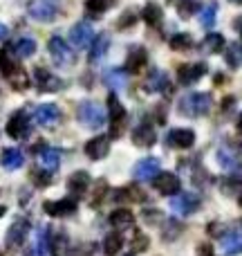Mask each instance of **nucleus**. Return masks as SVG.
Segmentation results:
<instances>
[{
  "label": "nucleus",
  "mask_w": 242,
  "mask_h": 256,
  "mask_svg": "<svg viewBox=\"0 0 242 256\" xmlns=\"http://www.w3.org/2000/svg\"><path fill=\"white\" fill-rule=\"evenodd\" d=\"M211 110V94L193 92L180 99V112L186 117H202Z\"/></svg>",
  "instance_id": "f257e3e1"
},
{
  "label": "nucleus",
  "mask_w": 242,
  "mask_h": 256,
  "mask_svg": "<svg viewBox=\"0 0 242 256\" xmlns=\"http://www.w3.org/2000/svg\"><path fill=\"white\" fill-rule=\"evenodd\" d=\"M76 117H79L81 126L92 128V130H97V128H101L106 124V110L97 102H83L79 106V110H76Z\"/></svg>",
  "instance_id": "f03ea898"
},
{
  "label": "nucleus",
  "mask_w": 242,
  "mask_h": 256,
  "mask_svg": "<svg viewBox=\"0 0 242 256\" xmlns=\"http://www.w3.org/2000/svg\"><path fill=\"white\" fill-rule=\"evenodd\" d=\"M47 50H49V56H52L54 66L70 68L72 63H74V52H72V48L61 38V36H52V38H49Z\"/></svg>",
  "instance_id": "7ed1b4c3"
},
{
  "label": "nucleus",
  "mask_w": 242,
  "mask_h": 256,
  "mask_svg": "<svg viewBox=\"0 0 242 256\" xmlns=\"http://www.w3.org/2000/svg\"><path fill=\"white\" fill-rule=\"evenodd\" d=\"M27 12L34 20L49 22L58 16V0H31L27 4Z\"/></svg>",
  "instance_id": "20e7f679"
},
{
  "label": "nucleus",
  "mask_w": 242,
  "mask_h": 256,
  "mask_svg": "<svg viewBox=\"0 0 242 256\" xmlns=\"http://www.w3.org/2000/svg\"><path fill=\"white\" fill-rule=\"evenodd\" d=\"M92 40H94V30H92V25L90 22H76L74 27H72V32H70V43L74 45L76 50H88L90 45H92Z\"/></svg>",
  "instance_id": "39448f33"
},
{
  "label": "nucleus",
  "mask_w": 242,
  "mask_h": 256,
  "mask_svg": "<svg viewBox=\"0 0 242 256\" xmlns=\"http://www.w3.org/2000/svg\"><path fill=\"white\" fill-rule=\"evenodd\" d=\"M171 209L180 216H191L200 209V198L195 194H175L171 200Z\"/></svg>",
  "instance_id": "423d86ee"
},
{
  "label": "nucleus",
  "mask_w": 242,
  "mask_h": 256,
  "mask_svg": "<svg viewBox=\"0 0 242 256\" xmlns=\"http://www.w3.org/2000/svg\"><path fill=\"white\" fill-rule=\"evenodd\" d=\"M29 117H27V112H22V110H18V112H13L11 117H9V122H7V135L9 137H13V140H25L27 135H29Z\"/></svg>",
  "instance_id": "0eeeda50"
},
{
  "label": "nucleus",
  "mask_w": 242,
  "mask_h": 256,
  "mask_svg": "<svg viewBox=\"0 0 242 256\" xmlns=\"http://www.w3.org/2000/svg\"><path fill=\"white\" fill-rule=\"evenodd\" d=\"M153 186L164 196H175V194H180V178H177L175 173L159 171L157 176L153 178Z\"/></svg>",
  "instance_id": "6e6552de"
},
{
  "label": "nucleus",
  "mask_w": 242,
  "mask_h": 256,
  "mask_svg": "<svg viewBox=\"0 0 242 256\" xmlns=\"http://www.w3.org/2000/svg\"><path fill=\"white\" fill-rule=\"evenodd\" d=\"M108 117H110V124H112V137H119L121 128L126 124V108L121 106L115 94L108 97Z\"/></svg>",
  "instance_id": "1a4fd4ad"
},
{
  "label": "nucleus",
  "mask_w": 242,
  "mask_h": 256,
  "mask_svg": "<svg viewBox=\"0 0 242 256\" xmlns=\"http://www.w3.org/2000/svg\"><path fill=\"white\" fill-rule=\"evenodd\" d=\"M34 117H36V124H40L43 128H54L61 122V110H58V106H54V104H40V106L36 108Z\"/></svg>",
  "instance_id": "9d476101"
},
{
  "label": "nucleus",
  "mask_w": 242,
  "mask_h": 256,
  "mask_svg": "<svg viewBox=\"0 0 242 256\" xmlns=\"http://www.w3.org/2000/svg\"><path fill=\"white\" fill-rule=\"evenodd\" d=\"M45 207V214L54 218H63V216H72L76 212V200L74 198H61V200H49V202L43 204Z\"/></svg>",
  "instance_id": "9b49d317"
},
{
  "label": "nucleus",
  "mask_w": 242,
  "mask_h": 256,
  "mask_svg": "<svg viewBox=\"0 0 242 256\" xmlns=\"http://www.w3.org/2000/svg\"><path fill=\"white\" fill-rule=\"evenodd\" d=\"M157 173H159V160H155V158L139 160V162L135 164V168H132V176H135V180H141V182L153 180Z\"/></svg>",
  "instance_id": "f8f14e48"
},
{
  "label": "nucleus",
  "mask_w": 242,
  "mask_h": 256,
  "mask_svg": "<svg viewBox=\"0 0 242 256\" xmlns=\"http://www.w3.org/2000/svg\"><path fill=\"white\" fill-rule=\"evenodd\" d=\"M166 142L168 146H173V148H191V146L195 144V132L189 130V128H173L171 132L166 135Z\"/></svg>",
  "instance_id": "ddd939ff"
},
{
  "label": "nucleus",
  "mask_w": 242,
  "mask_h": 256,
  "mask_svg": "<svg viewBox=\"0 0 242 256\" xmlns=\"http://www.w3.org/2000/svg\"><path fill=\"white\" fill-rule=\"evenodd\" d=\"M34 79H36V88H38L40 92H56V90L63 88V81L58 79V76H54L52 72L43 70V68H38V70L34 72Z\"/></svg>",
  "instance_id": "4468645a"
},
{
  "label": "nucleus",
  "mask_w": 242,
  "mask_h": 256,
  "mask_svg": "<svg viewBox=\"0 0 242 256\" xmlns=\"http://www.w3.org/2000/svg\"><path fill=\"white\" fill-rule=\"evenodd\" d=\"M27 232H29V222L25 218H18L13 220V225L7 232V248H20L27 238Z\"/></svg>",
  "instance_id": "2eb2a0df"
},
{
  "label": "nucleus",
  "mask_w": 242,
  "mask_h": 256,
  "mask_svg": "<svg viewBox=\"0 0 242 256\" xmlns=\"http://www.w3.org/2000/svg\"><path fill=\"white\" fill-rule=\"evenodd\" d=\"M108 153H110V140L106 135H97L85 144V155L90 160H103Z\"/></svg>",
  "instance_id": "dca6fc26"
},
{
  "label": "nucleus",
  "mask_w": 242,
  "mask_h": 256,
  "mask_svg": "<svg viewBox=\"0 0 242 256\" xmlns=\"http://www.w3.org/2000/svg\"><path fill=\"white\" fill-rule=\"evenodd\" d=\"M204 74H207V63H189V66H182L180 68L177 79H180V84L189 86V84L200 81Z\"/></svg>",
  "instance_id": "f3484780"
},
{
  "label": "nucleus",
  "mask_w": 242,
  "mask_h": 256,
  "mask_svg": "<svg viewBox=\"0 0 242 256\" xmlns=\"http://www.w3.org/2000/svg\"><path fill=\"white\" fill-rule=\"evenodd\" d=\"M132 142L135 146H141V148H148L157 142V135H155V128L150 124H139L132 130Z\"/></svg>",
  "instance_id": "a211bd4d"
},
{
  "label": "nucleus",
  "mask_w": 242,
  "mask_h": 256,
  "mask_svg": "<svg viewBox=\"0 0 242 256\" xmlns=\"http://www.w3.org/2000/svg\"><path fill=\"white\" fill-rule=\"evenodd\" d=\"M108 50H110V36H108V34H99V36H94L92 45H90V54H88L90 63H99L103 56H106Z\"/></svg>",
  "instance_id": "6ab92c4d"
},
{
  "label": "nucleus",
  "mask_w": 242,
  "mask_h": 256,
  "mask_svg": "<svg viewBox=\"0 0 242 256\" xmlns=\"http://www.w3.org/2000/svg\"><path fill=\"white\" fill-rule=\"evenodd\" d=\"M22 164H25V155H22V150H18V148H4L2 150L0 166H2L4 171H16V168H20Z\"/></svg>",
  "instance_id": "aec40b11"
},
{
  "label": "nucleus",
  "mask_w": 242,
  "mask_h": 256,
  "mask_svg": "<svg viewBox=\"0 0 242 256\" xmlns=\"http://www.w3.org/2000/svg\"><path fill=\"white\" fill-rule=\"evenodd\" d=\"M220 245H222V252L227 256L242 254V232H229V234H225Z\"/></svg>",
  "instance_id": "412c9836"
},
{
  "label": "nucleus",
  "mask_w": 242,
  "mask_h": 256,
  "mask_svg": "<svg viewBox=\"0 0 242 256\" xmlns=\"http://www.w3.org/2000/svg\"><path fill=\"white\" fill-rule=\"evenodd\" d=\"M67 189H70L74 196H83L85 191L90 189V173H88V171H76V173H72L70 180H67Z\"/></svg>",
  "instance_id": "4be33fe9"
},
{
  "label": "nucleus",
  "mask_w": 242,
  "mask_h": 256,
  "mask_svg": "<svg viewBox=\"0 0 242 256\" xmlns=\"http://www.w3.org/2000/svg\"><path fill=\"white\" fill-rule=\"evenodd\" d=\"M146 61H148V54H146V50L139 48V45H135V48L130 50V54H128V58H126V68L130 72H139L141 68L146 66Z\"/></svg>",
  "instance_id": "5701e85b"
},
{
  "label": "nucleus",
  "mask_w": 242,
  "mask_h": 256,
  "mask_svg": "<svg viewBox=\"0 0 242 256\" xmlns=\"http://www.w3.org/2000/svg\"><path fill=\"white\" fill-rule=\"evenodd\" d=\"M38 160H40V166H43L45 171L54 173L58 168V164H61V153H58L56 148H43L38 155Z\"/></svg>",
  "instance_id": "b1692460"
},
{
  "label": "nucleus",
  "mask_w": 242,
  "mask_h": 256,
  "mask_svg": "<svg viewBox=\"0 0 242 256\" xmlns=\"http://www.w3.org/2000/svg\"><path fill=\"white\" fill-rule=\"evenodd\" d=\"M135 222V216H132L130 209H115L110 214V225L117 227V230H126V227H132Z\"/></svg>",
  "instance_id": "393cba45"
},
{
  "label": "nucleus",
  "mask_w": 242,
  "mask_h": 256,
  "mask_svg": "<svg viewBox=\"0 0 242 256\" xmlns=\"http://www.w3.org/2000/svg\"><path fill=\"white\" fill-rule=\"evenodd\" d=\"M34 52H36V40L29 38V36H22V38H18L13 43V54L18 58H29Z\"/></svg>",
  "instance_id": "a878e982"
},
{
  "label": "nucleus",
  "mask_w": 242,
  "mask_h": 256,
  "mask_svg": "<svg viewBox=\"0 0 242 256\" xmlns=\"http://www.w3.org/2000/svg\"><path fill=\"white\" fill-rule=\"evenodd\" d=\"M103 79H106V86L110 90H117V92H119V90L126 88V72H123V70L112 68V70L106 72V76H103Z\"/></svg>",
  "instance_id": "bb28decb"
},
{
  "label": "nucleus",
  "mask_w": 242,
  "mask_h": 256,
  "mask_svg": "<svg viewBox=\"0 0 242 256\" xmlns=\"http://www.w3.org/2000/svg\"><path fill=\"white\" fill-rule=\"evenodd\" d=\"M202 50L207 54H218L225 50V36L222 34H207V38L202 40Z\"/></svg>",
  "instance_id": "cd10ccee"
},
{
  "label": "nucleus",
  "mask_w": 242,
  "mask_h": 256,
  "mask_svg": "<svg viewBox=\"0 0 242 256\" xmlns=\"http://www.w3.org/2000/svg\"><path fill=\"white\" fill-rule=\"evenodd\" d=\"M225 58L229 63V68H242V45L240 43H229L225 48Z\"/></svg>",
  "instance_id": "c85d7f7f"
},
{
  "label": "nucleus",
  "mask_w": 242,
  "mask_h": 256,
  "mask_svg": "<svg viewBox=\"0 0 242 256\" xmlns=\"http://www.w3.org/2000/svg\"><path fill=\"white\" fill-rule=\"evenodd\" d=\"M7 79H9V84H11V88H16V90H25L27 86H29V79H27L25 70L18 68V66L11 68V72L7 74Z\"/></svg>",
  "instance_id": "c756f323"
},
{
  "label": "nucleus",
  "mask_w": 242,
  "mask_h": 256,
  "mask_svg": "<svg viewBox=\"0 0 242 256\" xmlns=\"http://www.w3.org/2000/svg\"><path fill=\"white\" fill-rule=\"evenodd\" d=\"M49 252L54 256H65L67 254V236L63 234V232H58V234H54L52 238H49Z\"/></svg>",
  "instance_id": "7c9ffc66"
},
{
  "label": "nucleus",
  "mask_w": 242,
  "mask_h": 256,
  "mask_svg": "<svg viewBox=\"0 0 242 256\" xmlns=\"http://www.w3.org/2000/svg\"><path fill=\"white\" fill-rule=\"evenodd\" d=\"M146 88L150 90V92H159V90H166L168 88V76L164 74V72L155 70L153 74H150L148 84H146Z\"/></svg>",
  "instance_id": "2f4dec72"
},
{
  "label": "nucleus",
  "mask_w": 242,
  "mask_h": 256,
  "mask_svg": "<svg viewBox=\"0 0 242 256\" xmlns=\"http://www.w3.org/2000/svg\"><path fill=\"white\" fill-rule=\"evenodd\" d=\"M216 16H218V2H209L207 7H202V12H200V25L213 27L216 25Z\"/></svg>",
  "instance_id": "473e14b6"
},
{
  "label": "nucleus",
  "mask_w": 242,
  "mask_h": 256,
  "mask_svg": "<svg viewBox=\"0 0 242 256\" xmlns=\"http://www.w3.org/2000/svg\"><path fill=\"white\" fill-rule=\"evenodd\" d=\"M162 18H164V14H162V9H159V4H155V2H148V4H146V9H144V20L148 22L150 27L159 25V22H162Z\"/></svg>",
  "instance_id": "72a5a7b5"
},
{
  "label": "nucleus",
  "mask_w": 242,
  "mask_h": 256,
  "mask_svg": "<svg viewBox=\"0 0 242 256\" xmlns=\"http://www.w3.org/2000/svg\"><path fill=\"white\" fill-rule=\"evenodd\" d=\"M121 245H123V238L119 234H108L106 240H103V252H106V256H117Z\"/></svg>",
  "instance_id": "f704fd0d"
},
{
  "label": "nucleus",
  "mask_w": 242,
  "mask_h": 256,
  "mask_svg": "<svg viewBox=\"0 0 242 256\" xmlns=\"http://www.w3.org/2000/svg\"><path fill=\"white\" fill-rule=\"evenodd\" d=\"M36 256H47L49 254V232L45 227H40L36 234Z\"/></svg>",
  "instance_id": "c9c22d12"
},
{
  "label": "nucleus",
  "mask_w": 242,
  "mask_h": 256,
  "mask_svg": "<svg viewBox=\"0 0 242 256\" xmlns=\"http://www.w3.org/2000/svg\"><path fill=\"white\" fill-rule=\"evenodd\" d=\"M110 4H112V0H85V9H88L90 14H94V16L103 14Z\"/></svg>",
  "instance_id": "e433bc0d"
},
{
  "label": "nucleus",
  "mask_w": 242,
  "mask_h": 256,
  "mask_svg": "<svg viewBox=\"0 0 242 256\" xmlns=\"http://www.w3.org/2000/svg\"><path fill=\"white\" fill-rule=\"evenodd\" d=\"M191 43H193V38H191L189 34H175L171 38V48L173 50H186V48H191Z\"/></svg>",
  "instance_id": "4c0bfd02"
},
{
  "label": "nucleus",
  "mask_w": 242,
  "mask_h": 256,
  "mask_svg": "<svg viewBox=\"0 0 242 256\" xmlns=\"http://www.w3.org/2000/svg\"><path fill=\"white\" fill-rule=\"evenodd\" d=\"M218 162L222 164V166H234V162H236V158H234V153H231L229 148H220L218 150Z\"/></svg>",
  "instance_id": "58836bf2"
},
{
  "label": "nucleus",
  "mask_w": 242,
  "mask_h": 256,
  "mask_svg": "<svg viewBox=\"0 0 242 256\" xmlns=\"http://www.w3.org/2000/svg\"><path fill=\"white\" fill-rule=\"evenodd\" d=\"M146 248H148V238H146L144 234H137L135 240H132V250H135V252H144Z\"/></svg>",
  "instance_id": "ea45409f"
},
{
  "label": "nucleus",
  "mask_w": 242,
  "mask_h": 256,
  "mask_svg": "<svg viewBox=\"0 0 242 256\" xmlns=\"http://www.w3.org/2000/svg\"><path fill=\"white\" fill-rule=\"evenodd\" d=\"M11 68H13V63L7 58V52H0V72L7 76L9 72H11Z\"/></svg>",
  "instance_id": "a19ab883"
},
{
  "label": "nucleus",
  "mask_w": 242,
  "mask_h": 256,
  "mask_svg": "<svg viewBox=\"0 0 242 256\" xmlns=\"http://www.w3.org/2000/svg\"><path fill=\"white\" fill-rule=\"evenodd\" d=\"M34 180H36V184H38V186H45V184H49V182H52V173H38V171H36L34 173Z\"/></svg>",
  "instance_id": "79ce46f5"
},
{
  "label": "nucleus",
  "mask_w": 242,
  "mask_h": 256,
  "mask_svg": "<svg viewBox=\"0 0 242 256\" xmlns=\"http://www.w3.org/2000/svg\"><path fill=\"white\" fill-rule=\"evenodd\" d=\"M193 12H195V2H193V0H191V2H182V4H180V16H182V18L191 16Z\"/></svg>",
  "instance_id": "37998d69"
},
{
  "label": "nucleus",
  "mask_w": 242,
  "mask_h": 256,
  "mask_svg": "<svg viewBox=\"0 0 242 256\" xmlns=\"http://www.w3.org/2000/svg\"><path fill=\"white\" fill-rule=\"evenodd\" d=\"M132 20H135V16H132V14H128V16H123L119 20V27H121V30H126V25H130Z\"/></svg>",
  "instance_id": "c03bdc74"
},
{
  "label": "nucleus",
  "mask_w": 242,
  "mask_h": 256,
  "mask_svg": "<svg viewBox=\"0 0 242 256\" xmlns=\"http://www.w3.org/2000/svg\"><path fill=\"white\" fill-rule=\"evenodd\" d=\"M4 36H7V27H4V25H2V22H0V40H2V38H4Z\"/></svg>",
  "instance_id": "a18cd8bd"
},
{
  "label": "nucleus",
  "mask_w": 242,
  "mask_h": 256,
  "mask_svg": "<svg viewBox=\"0 0 242 256\" xmlns=\"http://www.w3.org/2000/svg\"><path fill=\"white\" fill-rule=\"evenodd\" d=\"M200 256H211V252H209V248H207V250L202 248V252H200Z\"/></svg>",
  "instance_id": "49530a36"
},
{
  "label": "nucleus",
  "mask_w": 242,
  "mask_h": 256,
  "mask_svg": "<svg viewBox=\"0 0 242 256\" xmlns=\"http://www.w3.org/2000/svg\"><path fill=\"white\" fill-rule=\"evenodd\" d=\"M4 214H7V209H4V207H2V204H0V218H2V216H4Z\"/></svg>",
  "instance_id": "de8ad7c7"
},
{
  "label": "nucleus",
  "mask_w": 242,
  "mask_h": 256,
  "mask_svg": "<svg viewBox=\"0 0 242 256\" xmlns=\"http://www.w3.org/2000/svg\"><path fill=\"white\" fill-rule=\"evenodd\" d=\"M238 128L242 130V112H240V117H238Z\"/></svg>",
  "instance_id": "09e8293b"
},
{
  "label": "nucleus",
  "mask_w": 242,
  "mask_h": 256,
  "mask_svg": "<svg viewBox=\"0 0 242 256\" xmlns=\"http://www.w3.org/2000/svg\"><path fill=\"white\" fill-rule=\"evenodd\" d=\"M229 2H234V4H242V0H229Z\"/></svg>",
  "instance_id": "8fccbe9b"
},
{
  "label": "nucleus",
  "mask_w": 242,
  "mask_h": 256,
  "mask_svg": "<svg viewBox=\"0 0 242 256\" xmlns=\"http://www.w3.org/2000/svg\"><path fill=\"white\" fill-rule=\"evenodd\" d=\"M171 2H180V0H171Z\"/></svg>",
  "instance_id": "3c124183"
},
{
  "label": "nucleus",
  "mask_w": 242,
  "mask_h": 256,
  "mask_svg": "<svg viewBox=\"0 0 242 256\" xmlns=\"http://www.w3.org/2000/svg\"><path fill=\"white\" fill-rule=\"evenodd\" d=\"M0 256H2V254H0Z\"/></svg>",
  "instance_id": "603ef678"
}]
</instances>
